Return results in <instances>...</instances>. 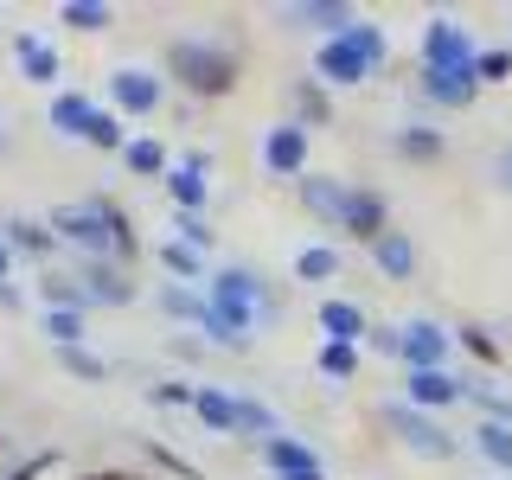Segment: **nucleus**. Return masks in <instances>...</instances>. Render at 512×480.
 I'll use <instances>...</instances> for the list:
<instances>
[{
	"label": "nucleus",
	"mask_w": 512,
	"mask_h": 480,
	"mask_svg": "<svg viewBox=\"0 0 512 480\" xmlns=\"http://www.w3.org/2000/svg\"><path fill=\"white\" fill-rule=\"evenodd\" d=\"M282 314H288L282 288L256 263H212V276H205V320H199L212 352H237L244 359L256 346V333L276 327Z\"/></svg>",
	"instance_id": "obj_1"
},
{
	"label": "nucleus",
	"mask_w": 512,
	"mask_h": 480,
	"mask_svg": "<svg viewBox=\"0 0 512 480\" xmlns=\"http://www.w3.org/2000/svg\"><path fill=\"white\" fill-rule=\"evenodd\" d=\"M45 224H52V237L64 244V256H109L122 269L141 263V231H135V218H128V205L116 192H90V199L52 205Z\"/></svg>",
	"instance_id": "obj_2"
},
{
	"label": "nucleus",
	"mask_w": 512,
	"mask_h": 480,
	"mask_svg": "<svg viewBox=\"0 0 512 480\" xmlns=\"http://www.w3.org/2000/svg\"><path fill=\"white\" fill-rule=\"evenodd\" d=\"M160 77L192 103H218L244 84V45L231 32H173L160 45Z\"/></svg>",
	"instance_id": "obj_3"
},
{
	"label": "nucleus",
	"mask_w": 512,
	"mask_h": 480,
	"mask_svg": "<svg viewBox=\"0 0 512 480\" xmlns=\"http://www.w3.org/2000/svg\"><path fill=\"white\" fill-rule=\"evenodd\" d=\"M384 71H391V32L378 20H365V13L346 32H333V39L314 45V77L327 90H359V84H372Z\"/></svg>",
	"instance_id": "obj_4"
},
{
	"label": "nucleus",
	"mask_w": 512,
	"mask_h": 480,
	"mask_svg": "<svg viewBox=\"0 0 512 480\" xmlns=\"http://www.w3.org/2000/svg\"><path fill=\"white\" fill-rule=\"evenodd\" d=\"M378 423H384V436L404 448V455H416V461H455L461 448H468L455 429L442 423V416L416 410V404H404V397H391V404L378 410Z\"/></svg>",
	"instance_id": "obj_5"
},
{
	"label": "nucleus",
	"mask_w": 512,
	"mask_h": 480,
	"mask_svg": "<svg viewBox=\"0 0 512 480\" xmlns=\"http://www.w3.org/2000/svg\"><path fill=\"white\" fill-rule=\"evenodd\" d=\"M167 77L154 71V64H116L109 71V84H103V103L116 109L122 122H148V116H160L167 109Z\"/></svg>",
	"instance_id": "obj_6"
},
{
	"label": "nucleus",
	"mask_w": 512,
	"mask_h": 480,
	"mask_svg": "<svg viewBox=\"0 0 512 480\" xmlns=\"http://www.w3.org/2000/svg\"><path fill=\"white\" fill-rule=\"evenodd\" d=\"M256 160H263L269 180H288V186H295V180H308V173H314V135L301 122L282 116V122H269L263 135H256Z\"/></svg>",
	"instance_id": "obj_7"
},
{
	"label": "nucleus",
	"mask_w": 512,
	"mask_h": 480,
	"mask_svg": "<svg viewBox=\"0 0 512 480\" xmlns=\"http://www.w3.org/2000/svg\"><path fill=\"white\" fill-rule=\"evenodd\" d=\"M474 32L455 13H429L423 39H416V71H474Z\"/></svg>",
	"instance_id": "obj_8"
},
{
	"label": "nucleus",
	"mask_w": 512,
	"mask_h": 480,
	"mask_svg": "<svg viewBox=\"0 0 512 480\" xmlns=\"http://www.w3.org/2000/svg\"><path fill=\"white\" fill-rule=\"evenodd\" d=\"M448 359H455V327H442L429 314L397 320V365L404 372H448Z\"/></svg>",
	"instance_id": "obj_9"
},
{
	"label": "nucleus",
	"mask_w": 512,
	"mask_h": 480,
	"mask_svg": "<svg viewBox=\"0 0 512 480\" xmlns=\"http://www.w3.org/2000/svg\"><path fill=\"white\" fill-rule=\"evenodd\" d=\"M71 276L84 282L90 308H135V301H141V282H135V269L109 263V256H71Z\"/></svg>",
	"instance_id": "obj_10"
},
{
	"label": "nucleus",
	"mask_w": 512,
	"mask_h": 480,
	"mask_svg": "<svg viewBox=\"0 0 512 480\" xmlns=\"http://www.w3.org/2000/svg\"><path fill=\"white\" fill-rule=\"evenodd\" d=\"M256 461L269 468V480H333L327 474V461H320V448L308 442V436H269L263 448H256Z\"/></svg>",
	"instance_id": "obj_11"
},
{
	"label": "nucleus",
	"mask_w": 512,
	"mask_h": 480,
	"mask_svg": "<svg viewBox=\"0 0 512 480\" xmlns=\"http://www.w3.org/2000/svg\"><path fill=\"white\" fill-rule=\"evenodd\" d=\"M0 244L13 250V263H39V269H52V256L64 250L58 237H52V224H45V212H7L0 218Z\"/></svg>",
	"instance_id": "obj_12"
},
{
	"label": "nucleus",
	"mask_w": 512,
	"mask_h": 480,
	"mask_svg": "<svg viewBox=\"0 0 512 480\" xmlns=\"http://www.w3.org/2000/svg\"><path fill=\"white\" fill-rule=\"evenodd\" d=\"M13 71H20L26 84H39V90H64V52L32 26L13 32Z\"/></svg>",
	"instance_id": "obj_13"
},
{
	"label": "nucleus",
	"mask_w": 512,
	"mask_h": 480,
	"mask_svg": "<svg viewBox=\"0 0 512 480\" xmlns=\"http://www.w3.org/2000/svg\"><path fill=\"white\" fill-rule=\"evenodd\" d=\"M346 192H352V180H340V173H308V180H295V205L320 224V231L340 237V224H346Z\"/></svg>",
	"instance_id": "obj_14"
},
{
	"label": "nucleus",
	"mask_w": 512,
	"mask_h": 480,
	"mask_svg": "<svg viewBox=\"0 0 512 480\" xmlns=\"http://www.w3.org/2000/svg\"><path fill=\"white\" fill-rule=\"evenodd\" d=\"M384 231H391V199H384L378 186L352 180V192H346V224H340V237H346V244H378Z\"/></svg>",
	"instance_id": "obj_15"
},
{
	"label": "nucleus",
	"mask_w": 512,
	"mask_h": 480,
	"mask_svg": "<svg viewBox=\"0 0 512 480\" xmlns=\"http://www.w3.org/2000/svg\"><path fill=\"white\" fill-rule=\"evenodd\" d=\"M416 103L442 109V116H461V109L480 103V77L474 71H416Z\"/></svg>",
	"instance_id": "obj_16"
},
{
	"label": "nucleus",
	"mask_w": 512,
	"mask_h": 480,
	"mask_svg": "<svg viewBox=\"0 0 512 480\" xmlns=\"http://www.w3.org/2000/svg\"><path fill=\"white\" fill-rule=\"evenodd\" d=\"M314 333H320L327 346H359V352H365L372 314H365L359 301H346V295H320V308H314Z\"/></svg>",
	"instance_id": "obj_17"
},
{
	"label": "nucleus",
	"mask_w": 512,
	"mask_h": 480,
	"mask_svg": "<svg viewBox=\"0 0 512 480\" xmlns=\"http://www.w3.org/2000/svg\"><path fill=\"white\" fill-rule=\"evenodd\" d=\"M192 416L205 423V436L244 442V423H237V384H192Z\"/></svg>",
	"instance_id": "obj_18"
},
{
	"label": "nucleus",
	"mask_w": 512,
	"mask_h": 480,
	"mask_svg": "<svg viewBox=\"0 0 512 480\" xmlns=\"http://www.w3.org/2000/svg\"><path fill=\"white\" fill-rule=\"evenodd\" d=\"M391 154L404 160V167H442V160H448V135L436 122H397L391 128Z\"/></svg>",
	"instance_id": "obj_19"
},
{
	"label": "nucleus",
	"mask_w": 512,
	"mask_h": 480,
	"mask_svg": "<svg viewBox=\"0 0 512 480\" xmlns=\"http://www.w3.org/2000/svg\"><path fill=\"white\" fill-rule=\"evenodd\" d=\"M282 20L295 32H314V39H333V32H346L359 20V7L352 0H295V7H282Z\"/></svg>",
	"instance_id": "obj_20"
},
{
	"label": "nucleus",
	"mask_w": 512,
	"mask_h": 480,
	"mask_svg": "<svg viewBox=\"0 0 512 480\" xmlns=\"http://www.w3.org/2000/svg\"><path fill=\"white\" fill-rule=\"evenodd\" d=\"M90 116H96V96L77 90V84H64V90L45 96V128H52V135H64V141H84Z\"/></svg>",
	"instance_id": "obj_21"
},
{
	"label": "nucleus",
	"mask_w": 512,
	"mask_h": 480,
	"mask_svg": "<svg viewBox=\"0 0 512 480\" xmlns=\"http://www.w3.org/2000/svg\"><path fill=\"white\" fill-rule=\"evenodd\" d=\"M288 122H301L308 135H314V128H333V90L320 84L314 71L288 84Z\"/></svg>",
	"instance_id": "obj_22"
},
{
	"label": "nucleus",
	"mask_w": 512,
	"mask_h": 480,
	"mask_svg": "<svg viewBox=\"0 0 512 480\" xmlns=\"http://www.w3.org/2000/svg\"><path fill=\"white\" fill-rule=\"evenodd\" d=\"M404 404L442 416V410L461 404V378L455 372H404Z\"/></svg>",
	"instance_id": "obj_23"
},
{
	"label": "nucleus",
	"mask_w": 512,
	"mask_h": 480,
	"mask_svg": "<svg viewBox=\"0 0 512 480\" xmlns=\"http://www.w3.org/2000/svg\"><path fill=\"white\" fill-rule=\"evenodd\" d=\"M365 256H372V269H378L384 282H410L416 276V237L397 231V224L378 237V244H365Z\"/></svg>",
	"instance_id": "obj_24"
},
{
	"label": "nucleus",
	"mask_w": 512,
	"mask_h": 480,
	"mask_svg": "<svg viewBox=\"0 0 512 480\" xmlns=\"http://www.w3.org/2000/svg\"><path fill=\"white\" fill-rule=\"evenodd\" d=\"M237 423H244L250 448H263L269 436H288V416L269 404V397H256V391H237Z\"/></svg>",
	"instance_id": "obj_25"
},
{
	"label": "nucleus",
	"mask_w": 512,
	"mask_h": 480,
	"mask_svg": "<svg viewBox=\"0 0 512 480\" xmlns=\"http://www.w3.org/2000/svg\"><path fill=\"white\" fill-rule=\"evenodd\" d=\"M122 173H128V180H167V173H173L167 141H160V135H128V148H122Z\"/></svg>",
	"instance_id": "obj_26"
},
{
	"label": "nucleus",
	"mask_w": 512,
	"mask_h": 480,
	"mask_svg": "<svg viewBox=\"0 0 512 480\" xmlns=\"http://www.w3.org/2000/svg\"><path fill=\"white\" fill-rule=\"evenodd\" d=\"M154 263L167 269V282H186V288H205V276H212V256L173 244V237H160V244H154Z\"/></svg>",
	"instance_id": "obj_27"
},
{
	"label": "nucleus",
	"mask_w": 512,
	"mask_h": 480,
	"mask_svg": "<svg viewBox=\"0 0 512 480\" xmlns=\"http://www.w3.org/2000/svg\"><path fill=\"white\" fill-rule=\"evenodd\" d=\"M39 301L45 308H64V314H96L90 308V295H84V282L71 276V263H52V269H39Z\"/></svg>",
	"instance_id": "obj_28"
},
{
	"label": "nucleus",
	"mask_w": 512,
	"mask_h": 480,
	"mask_svg": "<svg viewBox=\"0 0 512 480\" xmlns=\"http://www.w3.org/2000/svg\"><path fill=\"white\" fill-rule=\"evenodd\" d=\"M160 186H167V205H173V212H199V218L212 212V180H205V173H192V167H180V160H173V173Z\"/></svg>",
	"instance_id": "obj_29"
},
{
	"label": "nucleus",
	"mask_w": 512,
	"mask_h": 480,
	"mask_svg": "<svg viewBox=\"0 0 512 480\" xmlns=\"http://www.w3.org/2000/svg\"><path fill=\"white\" fill-rule=\"evenodd\" d=\"M461 404H474V423H506L512 429V397L487 372H480V378H461Z\"/></svg>",
	"instance_id": "obj_30"
},
{
	"label": "nucleus",
	"mask_w": 512,
	"mask_h": 480,
	"mask_svg": "<svg viewBox=\"0 0 512 480\" xmlns=\"http://www.w3.org/2000/svg\"><path fill=\"white\" fill-rule=\"evenodd\" d=\"M468 448L493 468V480H512V429L506 423H474L468 429Z\"/></svg>",
	"instance_id": "obj_31"
},
{
	"label": "nucleus",
	"mask_w": 512,
	"mask_h": 480,
	"mask_svg": "<svg viewBox=\"0 0 512 480\" xmlns=\"http://www.w3.org/2000/svg\"><path fill=\"white\" fill-rule=\"evenodd\" d=\"M455 352H468V359H474L487 378L506 365V346H500V333H493V327H480V320H461V327H455Z\"/></svg>",
	"instance_id": "obj_32"
},
{
	"label": "nucleus",
	"mask_w": 512,
	"mask_h": 480,
	"mask_svg": "<svg viewBox=\"0 0 512 480\" xmlns=\"http://www.w3.org/2000/svg\"><path fill=\"white\" fill-rule=\"evenodd\" d=\"M154 308H160V320H180V327H199V320H205V288L160 282V288H154Z\"/></svg>",
	"instance_id": "obj_33"
},
{
	"label": "nucleus",
	"mask_w": 512,
	"mask_h": 480,
	"mask_svg": "<svg viewBox=\"0 0 512 480\" xmlns=\"http://www.w3.org/2000/svg\"><path fill=\"white\" fill-rule=\"evenodd\" d=\"M58 26H64V32H84V39H96V32L116 26V7H109V0H58Z\"/></svg>",
	"instance_id": "obj_34"
},
{
	"label": "nucleus",
	"mask_w": 512,
	"mask_h": 480,
	"mask_svg": "<svg viewBox=\"0 0 512 480\" xmlns=\"http://www.w3.org/2000/svg\"><path fill=\"white\" fill-rule=\"evenodd\" d=\"M52 359H58V372L77 378V384H109V372H116V365H109L96 346H58Z\"/></svg>",
	"instance_id": "obj_35"
},
{
	"label": "nucleus",
	"mask_w": 512,
	"mask_h": 480,
	"mask_svg": "<svg viewBox=\"0 0 512 480\" xmlns=\"http://www.w3.org/2000/svg\"><path fill=\"white\" fill-rule=\"evenodd\" d=\"M359 372H365V352H359V346H327V340L314 346V378H327V384H352Z\"/></svg>",
	"instance_id": "obj_36"
},
{
	"label": "nucleus",
	"mask_w": 512,
	"mask_h": 480,
	"mask_svg": "<svg viewBox=\"0 0 512 480\" xmlns=\"http://www.w3.org/2000/svg\"><path fill=\"white\" fill-rule=\"evenodd\" d=\"M84 148L116 154V160H122V148H128V122H122L109 103H96V116H90V128H84Z\"/></svg>",
	"instance_id": "obj_37"
},
{
	"label": "nucleus",
	"mask_w": 512,
	"mask_h": 480,
	"mask_svg": "<svg viewBox=\"0 0 512 480\" xmlns=\"http://www.w3.org/2000/svg\"><path fill=\"white\" fill-rule=\"evenodd\" d=\"M295 282H340V244H301L295 250Z\"/></svg>",
	"instance_id": "obj_38"
},
{
	"label": "nucleus",
	"mask_w": 512,
	"mask_h": 480,
	"mask_svg": "<svg viewBox=\"0 0 512 480\" xmlns=\"http://www.w3.org/2000/svg\"><path fill=\"white\" fill-rule=\"evenodd\" d=\"M45 340L58 346H90V314H64V308H45Z\"/></svg>",
	"instance_id": "obj_39"
},
{
	"label": "nucleus",
	"mask_w": 512,
	"mask_h": 480,
	"mask_svg": "<svg viewBox=\"0 0 512 480\" xmlns=\"http://www.w3.org/2000/svg\"><path fill=\"white\" fill-rule=\"evenodd\" d=\"M173 244H186V250L212 256V250H218V231H212V218H199V212H173Z\"/></svg>",
	"instance_id": "obj_40"
},
{
	"label": "nucleus",
	"mask_w": 512,
	"mask_h": 480,
	"mask_svg": "<svg viewBox=\"0 0 512 480\" xmlns=\"http://www.w3.org/2000/svg\"><path fill=\"white\" fill-rule=\"evenodd\" d=\"M474 77H480V90L512 84V45H480V52H474Z\"/></svg>",
	"instance_id": "obj_41"
},
{
	"label": "nucleus",
	"mask_w": 512,
	"mask_h": 480,
	"mask_svg": "<svg viewBox=\"0 0 512 480\" xmlns=\"http://www.w3.org/2000/svg\"><path fill=\"white\" fill-rule=\"evenodd\" d=\"M141 455H148V468H160V474H173V480H199V461H186L173 442H141Z\"/></svg>",
	"instance_id": "obj_42"
},
{
	"label": "nucleus",
	"mask_w": 512,
	"mask_h": 480,
	"mask_svg": "<svg viewBox=\"0 0 512 480\" xmlns=\"http://www.w3.org/2000/svg\"><path fill=\"white\" fill-rule=\"evenodd\" d=\"M141 397L154 410H192V378H154V384H141Z\"/></svg>",
	"instance_id": "obj_43"
},
{
	"label": "nucleus",
	"mask_w": 512,
	"mask_h": 480,
	"mask_svg": "<svg viewBox=\"0 0 512 480\" xmlns=\"http://www.w3.org/2000/svg\"><path fill=\"white\" fill-rule=\"evenodd\" d=\"M365 346H372L378 359H397V320H372V333H365Z\"/></svg>",
	"instance_id": "obj_44"
},
{
	"label": "nucleus",
	"mask_w": 512,
	"mask_h": 480,
	"mask_svg": "<svg viewBox=\"0 0 512 480\" xmlns=\"http://www.w3.org/2000/svg\"><path fill=\"white\" fill-rule=\"evenodd\" d=\"M173 160H180V167H192V173H205V180H212V167H218V154H212V148H180Z\"/></svg>",
	"instance_id": "obj_45"
},
{
	"label": "nucleus",
	"mask_w": 512,
	"mask_h": 480,
	"mask_svg": "<svg viewBox=\"0 0 512 480\" xmlns=\"http://www.w3.org/2000/svg\"><path fill=\"white\" fill-rule=\"evenodd\" d=\"M20 301H26L20 282H0V314H20Z\"/></svg>",
	"instance_id": "obj_46"
},
{
	"label": "nucleus",
	"mask_w": 512,
	"mask_h": 480,
	"mask_svg": "<svg viewBox=\"0 0 512 480\" xmlns=\"http://www.w3.org/2000/svg\"><path fill=\"white\" fill-rule=\"evenodd\" d=\"M173 352H180V359H205L212 346H205V340H186V333H180V340H173Z\"/></svg>",
	"instance_id": "obj_47"
},
{
	"label": "nucleus",
	"mask_w": 512,
	"mask_h": 480,
	"mask_svg": "<svg viewBox=\"0 0 512 480\" xmlns=\"http://www.w3.org/2000/svg\"><path fill=\"white\" fill-rule=\"evenodd\" d=\"M493 180H500V192H512V148L493 160Z\"/></svg>",
	"instance_id": "obj_48"
},
{
	"label": "nucleus",
	"mask_w": 512,
	"mask_h": 480,
	"mask_svg": "<svg viewBox=\"0 0 512 480\" xmlns=\"http://www.w3.org/2000/svg\"><path fill=\"white\" fill-rule=\"evenodd\" d=\"M84 480H135V474H122V468H96V474H84Z\"/></svg>",
	"instance_id": "obj_49"
},
{
	"label": "nucleus",
	"mask_w": 512,
	"mask_h": 480,
	"mask_svg": "<svg viewBox=\"0 0 512 480\" xmlns=\"http://www.w3.org/2000/svg\"><path fill=\"white\" fill-rule=\"evenodd\" d=\"M0 282H13V250L0 244Z\"/></svg>",
	"instance_id": "obj_50"
},
{
	"label": "nucleus",
	"mask_w": 512,
	"mask_h": 480,
	"mask_svg": "<svg viewBox=\"0 0 512 480\" xmlns=\"http://www.w3.org/2000/svg\"><path fill=\"white\" fill-rule=\"evenodd\" d=\"M7 148H13V128H7V122H0V154H7Z\"/></svg>",
	"instance_id": "obj_51"
},
{
	"label": "nucleus",
	"mask_w": 512,
	"mask_h": 480,
	"mask_svg": "<svg viewBox=\"0 0 512 480\" xmlns=\"http://www.w3.org/2000/svg\"><path fill=\"white\" fill-rule=\"evenodd\" d=\"M487 480H493V474H487Z\"/></svg>",
	"instance_id": "obj_52"
}]
</instances>
